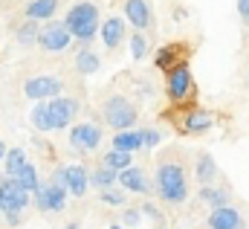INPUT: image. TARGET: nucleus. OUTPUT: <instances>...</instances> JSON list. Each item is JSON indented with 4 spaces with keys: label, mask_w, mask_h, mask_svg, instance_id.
I'll list each match as a JSON object with an SVG mask.
<instances>
[{
    "label": "nucleus",
    "mask_w": 249,
    "mask_h": 229,
    "mask_svg": "<svg viewBox=\"0 0 249 229\" xmlns=\"http://www.w3.org/2000/svg\"><path fill=\"white\" fill-rule=\"evenodd\" d=\"M142 209V218H154V221H160V209L154 206V203H145V206H139Z\"/></svg>",
    "instance_id": "473e14b6"
},
{
    "label": "nucleus",
    "mask_w": 249,
    "mask_h": 229,
    "mask_svg": "<svg viewBox=\"0 0 249 229\" xmlns=\"http://www.w3.org/2000/svg\"><path fill=\"white\" fill-rule=\"evenodd\" d=\"M124 26H127V20H124V18H116V15H110L107 20H102L99 35H102V41H105L107 50H116L124 41Z\"/></svg>",
    "instance_id": "2eb2a0df"
},
{
    "label": "nucleus",
    "mask_w": 249,
    "mask_h": 229,
    "mask_svg": "<svg viewBox=\"0 0 249 229\" xmlns=\"http://www.w3.org/2000/svg\"><path fill=\"white\" fill-rule=\"evenodd\" d=\"M64 189L72 197H84L90 189V172L84 166H64Z\"/></svg>",
    "instance_id": "f8f14e48"
},
{
    "label": "nucleus",
    "mask_w": 249,
    "mask_h": 229,
    "mask_svg": "<svg viewBox=\"0 0 249 229\" xmlns=\"http://www.w3.org/2000/svg\"><path fill=\"white\" fill-rule=\"evenodd\" d=\"M157 194L165 203H183L188 197L186 172L180 163H162L157 166Z\"/></svg>",
    "instance_id": "f03ea898"
},
{
    "label": "nucleus",
    "mask_w": 249,
    "mask_h": 229,
    "mask_svg": "<svg viewBox=\"0 0 249 229\" xmlns=\"http://www.w3.org/2000/svg\"><path fill=\"white\" fill-rule=\"evenodd\" d=\"M23 166H26L23 148H6V157H3V172H6V177H18V172Z\"/></svg>",
    "instance_id": "aec40b11"
},
{
    "label": "nucleus",
    "mask_w": 249,
    "mask_h": 229,
    "mask_svg": "<svg viewBox=\"0 0 249 229\" xmlns=\"http://www.w3.org/2000/svg\"><path fill=\"white\" fill-rule=\"evenodd\" d=\"M116 183L122 186L124 191H133V194H151V191H154L151 183H148V174L142 172V169H136V166L122 169L119 177H116Z\"/></svg>",
    "instance_id": "ddd939ff"
},
{
    "label": "nucleus",
    "mask_w": 249,
    "mask_h": 229,
    "mask_svg": "<svg viewBox=\"0 0 249 229\" xmlns=\"http://www.w3.org/2000/svg\"><path fill=\"white\" fill-rule=\"evenodd\" d=\"M38 23L35 20H29V23H23L20 29H18V41H20V47H32V44H38Z\"/></svg>",
    "instance_id": "cd10ccee"
},
{
    "label": "nucleus",
    "mask_w": 249,
    "mask_h": 229,
    "mask_svg": "<svg viewBox=\"0 0 249 229\" xmlns=\"http://www.w3.org/2000/svg\"><path fill=\"white\" fill-rule=\"evenodd\" d=\"M26 206H29V191L12 177L0 180V212H23Z\"/></svg>",
    "instance_id": "423d86ee"
},
{
    "label": "nucleus",
    "mask_w": 249,
    "mask_h": 229,
    "mask_svg": "<svg viewBox=\"0 0 249 229\" xmlns=\"http://www.w3.org/2000/svg\"><path fill=\"white\" fill-rule=\"evenodd\" d=\"M110 229H124V227H119V224H113V227H110Z\"/></svg>",
    "instance_id": "e433bc0d"
},
{
    "label": "nucleus",
    "mask_w": 249,
    "mask_h": 229,
    "mask_svg": "<svg viewBox=\"0 0 249 229\" xmlns=\"http://www.w3.org/2000/svg\"><path fill=\"white\" fill-rule=\"evenodd\" d=\"M105 122L113 131H124V128H136V105L124 96H110L102 108Z\"/></svg>",
    "instance_id": "7ed1b4c3"
},
{
    "label": "nucleus",
    "mask_w": 249,
    "mask_h": 229,
    "mask_svg": "<svg viewBox=\"0 0 249 229\" xmlns=\"http://www.w3.org/2000/svg\"><path fill=\"white\" fill-rule=\"evenodd\" d=\"M12 180H18V183H20V186H23L29 194H35V189L41 186V180H38V172H35V166H32V163H26V166L18 172V177H12Z\"/></svg>",
    "instance_id": "393cba45"
},
{
    "label": "nucleus",
    "mask_w": 249,
    "mask_h": 229,
    "mask_svg": "<svg viewBox=\"0 0 249 229\" xmlns=\"http://www.w3.org/2000/svg\"><path fill=\"white\" fill-rule=\"evenodd\" d=\"M102 200L107 203V206H122L124 203V189L116 183V186H110V189H102Z\"/></svg>",
    "instance_id": "c756f323"
},
{
    "label": "nucleus",
    "mask_w": 249,
    "mask_h": 229,
    "mask_svg": "<svg viewBox=\"0 0 249 229\" xmlns=\"http://www.w3.org/2000/svg\"><path fill=\"white\" fill-rule=\"evenodd\" d=\"M75 70H78L81 76H96V73L102 70V58L96 56L93 50H81V53L75 56Z\"/></svg>",
    "instance_id": "6ab92c4d"
},
{
    "label": "nucleus",
    "mask_w": 249,
    "mask_h": 229,
    "mask_svg": "<svg viewBox=\"0 0 249 229\" xmlns=\"http://www.w3.org/2000/svg\"><path fill=\"white\" fill-rule=\"evenodd\" d=\"M157 229H162V227H157Z\"/></svg>",
    "instance_id": "4c0bfd02"
},
{
    "label": "nucleus",
    "mask_w": 249,
    "mask_h": 229,
    "mask_svg": "<svg viewBox=\"0 0 249 229\" xmlns=\"http://www.w3.org/2000/svg\"><path fill=\"white\" fill-rule=\"evenodd\" d=\"M35 206L44 212H61L67 206V189L58 183H47L35 189Z\"/></svg>",
    "instance_id": "9b49d317"
},
{
    "label": "nucleus",
    "mask_w": 249,
    "mask_h": 229,
    "mask_svg": "<svg viewBox=\"0 0 249 229\" xmlns=\"http://www.w3.org/2000/svg\"><path fill=\"white\" fill-rule=\"evenodd\" d=\"M165 93H168V99H171L174 105L191 99V93H194V78H191V70H188L186 61H180V64H174V67L168 70Z\"/></svg>",
    "instance_id": "20e7f679"
},
{
    "label": "nucleus",
    "mask_w": 249,
    "mask_h": 229,
    "mask_svg": "<svg viewBox=\"0 0 249 229\" xmlns=\"http://www.w3.org/2000/svg\"><path fill=\"white\" fill-rule=\"evenodd\" d=\"M32 125L38 128V131H53V119H50V108H47V102H38L35 108H32Z\"/></svg>",
    "instance_id": "a878e982"
},
{
    "label": "nucleus",
    "mask_w": 249,
    "mask_h": 229,
    "mask_svg": "<svg viewBox=\"0 0 249 229\" xmlns=\"http://www.w3.org/2000/svg\"><path fill=\"white\" fill-rule=\"evenodd\" d=\"M194 174H197L200 186H203V183H212V180L217 177V163H214V157L200 154V157H197V166H194Z\"/></svg>",
    "instance_id": "4be33fe9"
},
{
    "label": "nucleus",
    "mask_w": 249,
    "mask_h": 229,
    "mask_svg": "<svg viewBox=\"0 0 249 229\" xmlns=\"http://www.w3.org/2000/svg\"><path fill=\"white\" fill-rule=\"evenodd\" d=\"M247 23H249V20H247Z\"/></svg>",
    "instance_id": "58836bf2"
},
{
    "label": "nucleus",
    "mask_w": 249,
    "mask_h": 229,
    "mask_svg": "<svg viewBox=\"0 0 249 229\" xmlns=\"http://www.w3.org/2000/svg\"><path fill=\"white\" fill-rule=\"evenodd\" d=\"M139 221H142V209H124V215H122L124 227H139Z\"/></svg>",
    "instance_id": "2f4dec72"
},
{
    "label": "nucleus",
    "mask_w": 249,
    "mask_h": 229,
    "mask_svg": "<svg viewBox=\"0 0 249 229\" xmlns=\"http://www.w3.org/2000/svg\"><path fill=\"white\" fill-rule=\"evenodd\" d=\"M38 44L47 50V53H64L70 44H72V35L67 29L64 20H50L38 29Z\"/></svg>",
    "instance_id": "39448f33"
},
{
    "label": "nucleus",
    "mask_w": 249,
    "mask_h": 229,
    "mask_svg": "<svg viewBox=\"0 0 249 229\" xmlns=\"http://www.w3.org/2000/svg\"><path fill=\"white\" fill-rule=\"evenodd\" d=\"M206 224H209V229H244V227H247L244 215H241V212H238L232 203L212 206V212H209Z\"/></svg>",
    "instance_id": "9d476101"
},
{
    "label": "nucleus",
    "mask_w": 249,
    "mask_h": 229,
    "mask_svg": "<svg viewBox=\"0 0 249 229\" xmlns=\"http://www.w3.org/2000/svg\"><path fill=\"white\" fill-rule=\"evenodd\" d=\"M61 90H64V84H61V78H55V76H35V78H29L23 84V93L29 99H35V102H47L53 96H61Z\"/></svg>",
    "instance_id": "1a4fd4ad"
},
{
    "label": "nucleus",
    "mask_w": 249,
    "mask_h": 229,
    "mask_svg": "<svg viewBox=\"0 0 249 229\" xmlns=\"http://www.w3.org/2000/svg\"><path fill=\"white\" fill-rule=\"evenodd\" d=\"M212 125H214V116L209 111H188L183 116V131L186 134H206Z\"/></svg>",
    "instance_id": "f3484780"
},
{
    "label": "nucleus",
    "mask_w": 249,
    "mask_h": 229,
    "mask_svg": "<svg viewBox=\"0 0 249 229\" xmlns=\"http://www.w3.org/2000/svg\"><path fill=\"white\" fill-rule=\"evenodd\" d=\"M145 56H148V41H145L142 29H133V35H130V58L142 61Z\"/></svg>",
    "instance_id": "bb28decb"
},
{
    "label": "nucleus",
    "mask_w": 249,
    "mask_h": 229,
    "mask_svg": "<svg viewBox=\"0 0 249 229\" xmlns=\"http://www.w3.org/2000/svg\"><path fill=\"white\" fill-rule=\"evenodd\" d=\"M113 148H119V151H130V154L142 151V148H145V142H142V131H139V128L116 131V134H113Z\"/></svg>",
    "instance_id": "dca6fc26"
},
{
    "label": "nucleus",
    "mask_w": 249,
    "mask_h": 229,
    "mask_svg": "<svg viewBox=\"0 0 249 229\" xmlns=\"http://www.w3.org/2000/svg\"><path fill=\"white\" fill-rule=\"evenodd\" d=\"M200 200H206L209 206H220V203H229V191H226L223 186L203 183V186H200Z\"/></svg>",
    "instance_id": "5701e85b"
},
{
    "label": "nucleus",
    "mask_w": 249,
    "mask_h": 229,
    "mask_svg": "<svg viewBox=\"0 0 249 229\" xmlns=\"http://www.w3.org/2000/svg\"><path fill=\"white\" fill-rule=\"evenodd\" d=\"M124 20L133 29H148L151 26V6L148 0H124Z\"/></svg>",
    "instance_id": "4468645a"
},
{
    "label": "nucleus",
    "mask_w": 249,
    "mask_h": 229,
    "mask_svg": "<svg viewBox=\"0 0 249 229\" xmlns=\"http://www.w3.org/2000/svg\"><path fill=\"white\" fill-rule=\"evenodd\" d=\"M238 15L244 20H249V0H238Z\"/></svg>",
    "instance_id": "72a5a7b5"
},
{
    "label": "nucleus",
    "mask_w": 249,
    "mask_h": 229,
    "mask_svg": "<svg viewBox=\"0 0 249 229\" xmlns=\"http://www.w3.org/2000/svg\"><path fill=\"white\" fill-rule=\"evenodd\" d=\"M64 229H78V224H67Z\"/></svg>",
    "instance_id": "c9c22d12"
},
{
    "label": "nucleus",
    "mask_w": 249,
    "mask_h": 229,
    "mask_svg": "<svg viewBox=\"0 0 249 229\" xmlns=\"http://www.w3.org/2000/svg\"><path fill=\"white\" fill-rule=\"evenodd\" d=\"M58 12V0H29L26 18L29 20H50Z\"/></svg>",
    "instance_id": "a211bd4d"
},
{
    "label": "nucleus",
    "mask_w": 249,
    "mask_h": 229,
    "mask_svg": "<svg viewBox=\"0 0 249 229\" xmlns=\"http://www.w3.org/2000/svg\"><path fill=\"white\" fill-rule=\"evenodd\" d=\"M142 142H145V148H157L162 142V134L157 128H142Z\"/></svg>",
    "instance_id": "7c9ffc66"
},
{
    "label": "nucleus",
    "mask_w": 249,
    "mask_h": 229,
    "mask_svg": "<svg viewBox=\"0 0 249 229\" xmlns=\"http://www.w3.org/2000/svg\"><path fill=\"white\" fill-rule=\"evenodd\" d=\"M3 157H6V145H3V139H0V163H3Z\"/></svg>",
    "instance_id": "f704fd0d"
},
{
    "label": "nucleus",
    "mask_w": 249,
    "mask_h": 229,
    "mask_svg": "<svg viewBox=\"0 0 249 229\" xmlns=\"http://www.w3.org/2000/svg\"><path fill=\"white\" fill-rule=\"evenodd\" d=\"M102 166L113 169V172H122L127 166H133V154L130 151H119V148H110L105 157H102Z\"/></svg>",
    "instance_id": "412c9836"
},
{
    "label": "nucleus",
    "mask_w": 249,
    "mask_h": 229,
    "mask_svg": "<svg viewBox=\"0 0 249 229\" xmlns=\"http://www.w3.org/2000/svg\"><path fill=\"white\" fill-rule=\"evenodd\" d=\"M177 53H180V44H171V47H162V50L157 53V67L168 73V70L174 67L171 61H174V56H177Z\"/></svg>",
    "instance_id": "c85d7f7f"
},
{
    "label": "nucleus",
    "mask_w": 249,
    "mask_h": 229,
    "mask_svg": "<svg viewBox=\"0 0 249 229\" xmlns=\"http://www.w3.org/2000/svg\"><path fill=\"white\" fill-rule=\"evenodd\" d=\"M116 177H119V172H113V169H107V166H99L96 172H90V186L102 191V189L116 186Z\"/></svg>",
    "instance_id": "b1692460"
},
{
    "label": "nucleus",
    "mask_w": 249,
    "mask_h": 229,
    "mask_svg": "<svg viewBox=\"0 0 249 229\" xmlns=\"http://www.w3.org/2000/svg\"><path fill=\"white\" fill-rule=\"evenodd\" d=\"M70 145L75 151H96L102 145V128L93 122H81L70 128Z\"/></svg>",
    "instance_id": "6e6552de"
},
{
    "label": "nucleus",
    "mask_w": 249,
    "mask_h": 229,
    "mask_svg": "<svg viewBox=\"0 0 249 229\" xmlns=\"http://www.w3.org/2000/svg\"><path fill=\"white\" fill-rule=\"evenodd\" d=\"M47 108H50V119H53V131L72 125V119L78 116V102L72 96H53V99H47Z\"/></svg>",
    "instance_id": "0eeeda50"
},
{
    "label": "nucleus",
    "mask_w": 249,
    "mask_h": 229,
    "mask_svg": "<svg viewBox=\"0 0 249 229\" xmlns=\"http://www.w3.org/2000/svg\"><path fill=\"white\" fill-rule=\"evenodd\" d=\"M70 35L81 44H90L96 35H99V26H102V18H99V6L96 3H75L67 18H64Z\"/></svg>",
    "instance_id": "f257e3e1"
}]
</instances>
